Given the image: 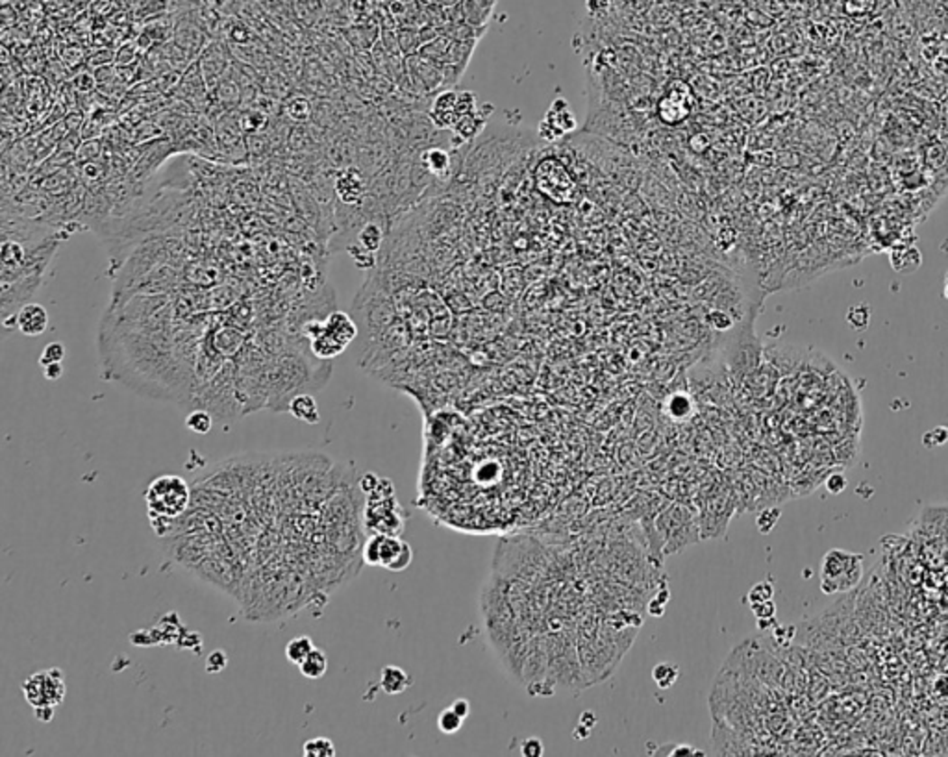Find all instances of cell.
<instances>
[{
	"mask_svg": "<svg viewBox=\"0 0 948 757\" xmlns=\"http://www.w3.org/2000/svg\"><path fill=\"white\" fill-rule=\"evenodd\" d=\"M944 299L948 300V271L944 274Z\"/></svg>",
	"mask_w": 948,
	"mask_h": 757,
	"instance_id": "obj_32",
	"label": "cell"
},
{
	"mask_svg": "<svg viewBox=\"0 0 948 757\" xmlns=\"http://www.w3.org/2000/svg\"><path fill=\"white\" fill-rule=\"evenodd\" d=\"M65 354H67L65 345L60 343V341H52V343H49L43 348V352L40 355V365L45 367V365H51V364H61L63 359H65Z\"/></svg>",
	"mask_w": 948,
	"mask_h": 757,
	"instance_id": "obj_24",
	"label": "cell"
},
{
	"mask_svg": "<svg viewBox=\"0 0 948 757\" xmlns=\"http://www.w3.org/2000/svg\"><path fill=\"white\" fill-rule=\"evenodd\" d=\"M35 716H38V720H42V723H51L52 716H54V707H40L33 711Z\"/></svg>",
	"mask_w": 948,
	"mask_h": 757,
	"instance_id": "obj_31",
	"label": "cell"
},
{
	"mask_svg": "<svg viewBox=\"0 0 948 757\" xmlns=\"http://www.w3.org/2000/svg\"><path fill=\"white\" fill-rule=\"evenodd\" d=\"M356 243H359L363 248L373 252V254H376V252L382 248L384 245V230L380 225L376 223H367L363 225L356 235Z\"/></svg>",
	"mask_w": 948,
	"mask_h": 757,
	"instance_id": "obj_15",
	"label": "cell"
},
{
	"mask_svg": "<svg viewBox=\"0 0 948 757\" xmlns=\"http://www.w3.org/2000/svg\"><path fill=\"white\" fill-rule=\"evenodd\" d=\"M299 670L308 679H321L328 670V658L322 651L315 648V651L299 665Z\"/></svg>",
	"mask_w": 948,
	"mask_h": 757,
	"instance_id": "obj_16",
	"label": "cell"
},
{
	"mask_svg": "<svg viewBox=\"0 0 948 757\" xmlns=\"http://www.w3.org/2000/svg\"><path fill=\"white\" fill-rule=\"evenodd\" d=\"M313 651H315L313 641L308 635H301V637H295V639H291L287 642L285 658L289 660V663H293V665L299 667Z\"/></svg>",
	"mask_w": 948,
	"mask_h": 757,
	"instance_id": "obj_14",
	"label": "cell"
},
{
	"mask_svg": "<svg viewBox=\"0 0 948 757\" xmlns=\"http://www.w3.org/2000/svg\"><path fill=\"white\" fill-rule=\"evenodd\" d=\"M689 115V107L683 98H680L678 93H669L660 102V117L667 125H678Z\"/></svg>",
	"mask_w": 948,
	"mask_h": 757,
	"instance_id": "obj_12",
	"label": "cell"
},
{
	"mask_svg": "<svg viewBox=\"0 0 948 757\" xmlns=\"http://www.w3.org/2000/svg\"><path fill=\"white\" fill-rule=\"evenodd\" d=\"M336 195L347 206L358 204L366 195V182L358 169L347 167L336 178Z\"/></svg>",
	"mask_w": 948,
	"mask_h": 757,
	"instance_id": "obj_8",
	"label": "cell"
},
{
	"mask_svg": "<svg viewBox=\"0 0 948 757\" xmlns=\"http://www.w3.org/2000/svg\"><path fill=\"white\" fill-rule=\"evenodd\" d=\"M302 753L306 757H334L336 755V746H334L332 739L313 737V739L304 743Z\"/></svg>",
	"mask_w": 948,
	"mask_h": 757,
	"instance_id": "obj_19",
	"label": "cell"
},
{
	"mask_svg": "<svg viewBox=\"0 0 948 757\" xmlns=\"http://www.w3.org/2000/svg\"><path fill=\"white\" fill-rule=\"evenodd\" d=\"M421 165L433 176L441 178V176H447L451 172V167H452V158L447 151L443 149H428L423 152L421 156Z\"/></svg>",
	"mask_w": 948,
	"mask_h": 757,
	"instance_id": "obj_13",
	"label": "cell"
},
{
	"mask_svg": "<svg viewBox=\"0 0 948 757\" xmlns=\"http://www.w3.org/2000/svg\"><path fill=\"white\" fill-rule=\"evenodd\" d=\"M863 578V556L833 549L821 563V589L824 595L850 593Z\"/></svg>",
	"mask_w": 948,
	"mask_h": 757,
	"instance_id": "obj_2",
	"label": "cell"
},
{
	"mask_svg": "<svg viewBox=\"0 0 948 757\" xmlns=\"http://www.w3.org/2000/svg\"><path fill=\"white\" fill-rule=\"evenodd\" d=\"M521 753L523 755H528V757H537V755H543V743L535 737L532 739H526L521 746Z\"/></svg>",
	"mask_w": 948,
	"mask_h": 757,
	"instance_id": "obj_27",
	"label": "cell"
},
{
	"mask_svg": "<svg viewBox=\"0 0 948 757\" xmlns=\"http://www.w3.org/2000/svg\"><path fill=\"white\" fill-rule=\"evenodd\" d=\"M463 720H465V718H461L452 707H449V709L441 711L440 716H437V726H440V730H441L443 734L451 735V734H456V732L461 728Z\"/></svg>",
	"mask_w": 948,
	"mask_h": 757,
	"instance_id": "obj_23",
	"label": "cell"
},
{
	"mask_svg": "<svg viewBox=\"0 0 948 757\" xmlns=\"http://www.w3.org/2000/svg\"><path fill=\"white\" fill-rule=\"evenodd\" d=\"M285 114L289 115V119H293V121H297V123H304V121H308L310 115H311V106H310V102H308L306 98H302V97H295V98H291V100L287 102V106H285Z\"/></svg>",
	"mask_w": 948,
	"mask_h": 757,
	"instance_id": "obj_20",
	"label": "cell"
},
{
	"mask_svg": "<svg viewBox=\"0 0 948 757\" xmlns=\"http://www.w3.org/2000/svg\"><path fill=\"white\" fill-rule=\"evenodd\" d=\"M213 420H215V417H213L211 411H208L204 408H195V410H191L188 413L186 426H188V429L193 431V434L206 436V434H209L211 428H213Z\"/></svg>",
	"mask_w": 948,
	"mask_h": 757,
	"instance_id": "obj_17",
	"label": "cell"
},
{
	"mask_svg": "<svg viewBox=\"0 0 948 757\" xmlns=\"http://www.w3.org/2000/svg\"><path fill=\"white\" fill-rule=\"evenodd\" d=\"M576 128V119L571 112L567 100L558 98L553 102L551 110L539 125V135L546 141H556Z\"/></svg>",
	"mask_w": 948,
	"mask_h": 757,
	"instance_id": "obj_7",
	"label": "cell"
},
{
	"mask_svg": "<svg viewBox=\"0 0 948 757\" xmlns=\"http://www.w3.org/2000/svg\"><path fill=\"white\" fill-rule=\"evenodd\" d=\"M42 369H43L45 380H49V382H56V380H60L63 376V365L61 364H51V365H45Z\"/></svg>",
	"mask_w": 948,
	"mask_h": 757,
	"instance_id": "obj_29",
	"label": "cell"
},
{
	"mask_svg": "<svg viewBox=\"0 0 948 757\" xmlns=\"http://www.w3.org/2000/svg\"><path fill=\"white\" fill-rule=\"evenodd\" d=\"M347 252H349V256L352 258V262L356 263L358 269L367 271V269H373V267H375V262H376L375 254H373V252H369V250L363 248L359 243L349 245V246H347Z\"/></svg>",
	"mask_w": 948,
	"mask_h": 757,
	"instance_id": "obj_21",
	"label": "cell"
},
{
	"mask_svg": "<svg viewBox=\"0 0 948 757\" xmlns=\"http://www.w3.org/2000/svg\"><path fill=\"white\" fill-rule=\"evenodd\" d=\"M451 707H452L461 718H467V716H469V709H470V706H469V702H467L465 698H458Z\"/></svg>",
	"mask_w": 948,
	"mask_h": 757,
	"instance_id": "obj_30",
	"label": "cell"
},
{
	"mask_svg": "<svg viewBox=\"0 0 948 757\" xmlns=\"http://www.w3.org/2000/svg\"><path fill=\"white\" fill-rule=\"evenodd\" d=\"M65 678L60 669H47L32 674L23 683L24 700L33 707H56L65 700Z\"/></svg>",
	"mask_w": 948,
	"mask_h": 757,
	"instance_id": "obj_4",
	"label": "cell"
},
{
	"mask_svg": "<svg viewBox=\"0 0 948 757\" xmlns=\"http://www.w3.org/2000/svg\"><path fill=\"white\" fill-rule=\"evenodd\" d=\"M287 413L293 415L297 420H302L306 424H319L321 422L319 406H317V401L313 399L311 392H299V394H295L293 399L289 401Z\"/></svg>",
	"mask_w": 948,
	"mask_h": 757,
	"instance_id": "obj_10",
	"label": "cell"
},
{
	"mask_svg": "<svg viewBox=\"0 0 948 757\" xmlns=\"http://www.w3.org/2000/svg\"><path fill=\"white\" fill-rule=\"evenodd\" d=\"M412 685V678L406 670H403L400 667H395V665H387L382 669L380 672V689L389 695V697H396V695H403L408 688Z\"/></svg>",
	"mask_w": 948,
	"mask_h": 757,
	"instance_id": "obj_11",
	"label": "cell"
},
{
	"mask_svg": "<svg viewBox=\"0 0 948 757\" xmlns=\"http://www.w3.org/2000/svg\"><path fill=\"white\" fill-rule=\"evenodd\" d=\"M361 561L371 567H384L393 572L406 570L414 561V550L400 535H367L361 550Z\"/></svg>",
	"mask_w": 948,
	"mask_h": 757,
	"instance_id": "obj_3",
	"label": "cell"
},
{
	"mask_svg": "<svg viewBox=\"0 0 948 757\" xmlns=\"http://www.w3.org/2000/svg\"><path fill=\"white\" fill-rule=\"evenodd\" d=\"M484 123H486V117H480V114L472 112V114L463 115V117L458 119V123L454 126V132L467 141V139L477 137L482 132Z\"/></svg>",
	"mask_w": 948,
	"mask_h": 757,
	"instance_id": "obj_18",
	"label": "cell"
},
{
	"mask_svg": "<svg viewBox=\"0 0 948 757\" xmlns=\"http://www.w3.org/2000/svg\"><path fill=\"white\" fill-rule=\"evenodd\" d=\"M537 189L556 202H571L576 193V184L567 167L556 158H546L535 171Z\"/></svg>",
	"mask_w": 948,
	"mask_h": 757,
	"instance_id": "obj_5",
	"label": "cell"
},
{
	"mask_svg": "<svg viewBox=\"0 0 948 757\" xmlns=\"http://www.w3.org/2000/svg\"><path fill=\"white\" fill-rule=\"evenodd\" d=\"M652 676H654V681L658 683L662 689H667L678 678V667L673 663H660V665H655V669L652 670Z\"/></svg>",
	"mask_w": 948,
	"mask_h": 757,
	"instance_id": "obj_22",
	"label": "cell"
},
{
	"mask_svg": "<svg viewBox=\"0 0 948 757\" xmlns=\"http://www.w3.org/2000/svg\"><path fill=\"white\" fill-rule=\"evenodd\" d=\"M228 665V658L223 651H215L208 656L206 660V672L209 674H217V672H223Z\"/></svg>",
	"mask_w": 948,
	"mask_h": 757,
	"instance_id": "obj_25",
	"label": "cell"
},
{
	"mask_svg": "<svg viewBox=\"0 0 948 757\" xmlns=\"http://www.w3.org/2000/svg\"><path fill=\"white\" fill-rule=\"evenodd\" d=\"M12 322L23 336L38 337L49 328V311L38 302H26L15 315L5 318V328H12Z\"/></svg>",
	"mask_w": 948,
	"mask_h": 757,
	"instance_id": "obj_6",
	"label": "cell"
},
{
	"mask_svg": "<svg viewBox=\"0 0 948 757\" xmlns=\"http://www.w3.org/2000/svg\"><path fill=\"white\" fill-rule=\"evenodd\" d=\"M326 330L330 332L338 341H341L345 346H349L358 337V324L356 320L343 311H332L330 315L324 317Z\"/></svg>",
	"mask_w": 948,
	"mask_h": 757,
	"instance_id": "obj_9",
	"label": "cell"
},
{
	"mask_svg": "<svg viewBox=\"0 0 948 757\" xmlns=\"http://www.w3.org/2000/svg\"><path fill=\"white\" fill-rule=\"evenodd\" d=\"M660 752L662 753L665 752V755H704V752L697 750L695 746H691V744H667L665 748L658 750V753Z\"/></svg>",
	"mask_w": 948,
	"mask_h": 757,
	"instance_id": "obj_26",
	"label": "cell"
},
{
	"mask_svg": "<svg viewBox=\"0 0 948 757\" xmlns=\"http://www.w3.org/2000/svg\"><path fill=\"white\" fill-rule=\"evenodd\" d=\"M144 502H147L151 526L156 535L162 537L172 533L178 519L188 513L193 502V491L184 478L163 475L151 482L147 493H144Z\"/></svg>",
	"mask_w": 948,
	"mask_h": 757,
	"instance_id": "obj_1",
	"label": "cell"
},
{
	"mask_svg": "<svg viewBox=\"0 0 948 757\" xmlns=\"http://www.w3.org/2000/svg\"><path fill=\"white\" fill-rule=\"evenodd\" d=\"M826 487L832 494H840L845 491L847 487V478L843 475H832L828 480H826Z\"/></svg>",
	"mask_w": 948,
	"mask_h": 757,
	"instance_id": "obj_28",
	"label": "cell"
}]
</instances>
